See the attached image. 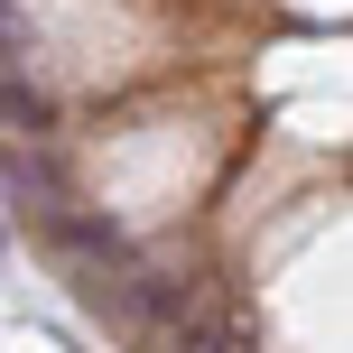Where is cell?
Here are the masks:
<instances>
[{"label":"cell","instance_id":"cell-1","mask_svg":"<svg viewBox=\"0 0 353 353\" xmlns=\"http://www.w3.org/2000/svg\"><path fill=\"white\" fill-rule=\"evenodd\" d=\"M28 223L47 232V242H65V251H84V261H130V242H121V223H103V214H84V205H65V195H56V205H28Z\"/></svg>","mask_w":353,"mask_h":353},{"label":"cell","instance_id":"cell-3","mask_svg":"<svg viewBox=\"0 0 353 353\" xmlns=\"http://www.w3.org/2000/svg\"><path fill=\"white\" fill-rule=\"evenodd\" d=\"M168 335H176V353H232V335H223V325L205 316V307H195V316H176Z\"/></svg>","mask_w":353,"mask_h":353},{"label":"cell","instance_id":"cell-5","mask_svg":"<svg viewBox=\"0 0 353 353\" xmlns=\"http://www.w3.org/2000/svg\"><path fill=\"white\" fill-rule=\"evenodd\" d=\"M0 242H10V232H0Z\"/></svg>","mask_w":353,"mask_h":353},{"label":"cell","instance_id":"cell-2","mask_svg":"<svg viewBox=\"0 0 353 353\" xmlns=\"http://www.w3.org/2000/svg\"><path fill=\"white\" fill-rule=\"evenodd\" d=\"M0 121H19V130H47L56 121V103L37 84H19V74H0Z\"/></svg>","mask_w":353,"mask_h":353},{"label":"cell","instance_id":"cell-4","mask_svg":"<svg viewBox=\"0 0 353 353\" xmlns=\"http://www.w3.org/2000/svg\"><path fill=\"white\" fill-rule=\"evenodd\" d=\"M19 47H28V19H19V10H10V0H0V65H10V56H19Z\"/></svg>","mask_w":353,"mask_h":353}]
</instances>
